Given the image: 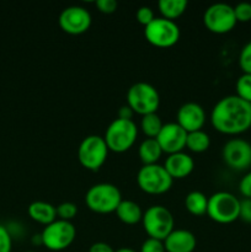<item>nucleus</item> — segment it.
Segmentation results:
<instances>
[{
    "label": "nucleus",
    "mask_w": 251,
    "mask_h": 252,
    "mask_svg": "<svg viewBox=\"0 0 251 252\" xmlns=\"http://www.w3.org/2000/svg\"><path fill=\"white\" fill-rule=\"evenodd\" d=\"M30 218L42 225H48L57 219V208L44 201H34L27 208Z\"/></svg>",
    "instance_id": "obj_18"
},
{
    "label": "nucleus",
    "mask_w": 251,
    "mask_h": 252,
    "mask_svg": "<svg viewBox=\"0 0 251 252\" xmlns=\"http://www.w3.org/2000/svg\"><path fill=\"white\" fill-rule=\"evenodd\" d=\"M127 105L133 112L140 116L157 113L160 106V95L152 84L138 81L128 89Z\"/></svg>",
    "instance_id": "obj_5"
},
{
    "label": "nucleus",
    "mask_w": 251,
    "mask_h": 252,
    "mask_svg": "<svg viewBox=\"0 0 251 252\" xmlns=\"http://www.w3.org/2000/svg\"><path fill=\"white\" fill-rule=\"evenodd\" d=\"M89 252H115V250H113L112 246L108 245L107 243L97 241V243H94L93 245L90 246Z\"/></svg>",
    "instance_id": "obj_35"
},
{
    "label": "nucleus",
    "mask_w": 251,
    "mask_h": 252,
    "mask_svg": "<svg viewBox=\"0 0 251 252\" xmlns=\"http://www.w3.org/2000/svg\"><path fill=\"white\" fill-rule=\"evenodd\" d=\"M57 208V219L71 221L78 214V207L73 202H63Z\"/></svg>",
    "instance_id": "obj_26"
},
{
    "label": "nucleus",
    "mask_w": 251,
    "mask_h": 252,
    "mask_svg": "<svg viewBox=\"0 0 251 252\" xmlns=\"http://www.w3.org/2000/svg\"><path fill=\"white\" fill-rule=\"evenodd\" d=\"M240 201L230 192H216L208 197L207 216L219 224L234 223L240 216Z\"/></svg>",
    "instance_id": "obj_4"
},
{
    "label": "nucleus",
    "mask_w": 251,
    "mask_h": 252,
    "mask_svg": "<svg viewBox=\"0 0 251 252\" xmlns=\"http://www.w3.org/2000/svg\"><path fill=\"white\" fill-rule=\"evenodd\" d=\"M216 130L226 135H239L251 128V103L236 95L221 97L211 112Z\"/></svg>",
    "instance_id": "obj_1"
},
{
    "label": "nucleus",
    "mask_w": 251,
    "mask_h": 252,
    "mask_svg": "<svg viewBox=\"0 0 251 252\" xmlns=\"http://www.w3.org/2000/svg\"><path fill=\"white\" fill-rule=\"evenodd\" d=\"M42 245L51 251H63L74 243L76 229L71 221L56 219L41 233Z\"/></svg>",
    "instance_id": "obj_9"
},
{
    "label": "nucleus",
    "mask_w": 251,
    "mask_h": 252,
    "mask_svg": "<svg viewBox=\"0 0 251 252\" xmlns=\"http://www.w3.org/2000/svg\"><path fill=\"white\" fill-rule=\"evenodd\" d=\"M93 22L90 11L80 5H71L62 10L58 24L69 34H81L88 31Z\"/></svg>",
    "instance_id": "obj_13"
},
{
    "label": "nucleus",
    "mask_w": 251,
    "mask_h": 252,
    "mask_svg": "<svg viewBox=\"0 0 251 252\" xmlns=\"http://www.w3.org/2000/svg\"><path fill=\"white\" fill-rule=\"evenodd\" d=\"M138 154L143 165H153L157 164L162 155V150L157 138H145L138 148Z\"/></svg>",
    "instance_id": "obj_20"
},
{
    "label": "nucleus",
    "mask_w": 251,
    "mask_h": 252,
    "mask_svg": "<svg viewBox=\"0 0 251 252\" xmlns=\"http://www.w3.org/2000/svg\"><path fill=\"white\" fill-rule=\"evenodd\" d=\"M122 201V193L116 185L101 182L91 186L85 193V203L89 209L98 214L116 212Z\"/></svg>",
    "instance_id": "obj_2"
},
{
    "label": "nucleus",
    "mask_w": 251,
    "mask_h": 252,
    "mask_svg": "<svg viewBox=\"0 0 251 252\" xmlns=\"http://www.w3.org/2000/svg\"><path fill=\"white\" fill-rule=\"evenodd\" d=\"M143 228L149 238L164 241L174 230L175 220L171 212L164 206L155 204L143 212Z\"/></svg>",
    "instance_id": "obj_6"
},
{
    "label": "nucleus",
    "mask_w": 251,
    "mask_h": 252,
    "mask_svg": "<svg viewBox=\"0 0 251 252\" xmlns=\"http://www.w3.org/2000/svg\"><path fill=\"white\" fill-rule=\"evenodd\" d=\"M234 14H235L238 22H250L251 21V2H239L234 6Z\"/></svg>",
    "instance_id": "obj_28"
},
{
    "label": "nucleus",
    "mask_w": 251,
    "mask_h": 252,
    "mask_svg": "<svg viewBox=\"0 0 251 252\" xmlns=\"http://www.w3.org/2000/svg\"><path fill=\"white\" fill-rule=\"evenodd\" d=\"M108 148L101 135L91 134L84 138L78 148V160L81 166L90 171H97L108 155Z\"/></svg>",
    "instance_id": "obj_8"
},
{
    "label": "nucleus",
    "mask_w": 251,
    "mask_h": 252,
    "mask_svg": "<svg viewBox=\"0 0 251 252\" xmlns=\"http://www.w3.org/2000/svg\"><path fill=\"white\" fill-rule=\"evenodd\" d=\"M203 24L213 33H228L238 24L234 14V6L226 2H214L209 5L204 10Z\"/></svg>",
    "instance_id": "obj_11"
},
{
    "label": "nucleus",
    "mask_w": 251,
    "mask_h": 252,
    "mask_svg": "<svg viewBox=\"0 0 251 252\" xmlns=\"http://www.w3.org/2000/svg\"><path fill=\"white\" fill-rule=\"evenodd\" d=\"M221 158L230 169L248 170L251 166V143L244 138H231L223 145Z\"/></svg>",
    "instance_id": "obj_12"
},
{
    "label": "nucleus",
    "mask_w": 251,
    "mask_h": 252,
    "mask_svg": "<svg viewBox=\"0 0 251 252\" xmlns=\"http://www.w3.org/2000/svg\"><path fill=\"white\" fill-rule=\"evenodd\" d=\"M12 236L6 226L0 224V252H11Z\"/></svg>",
    "instance_id": "obj_30"
},
{
    "label": "nucleus",
    "mask_w": 251,
    "mask_h": 252,
    "mask_svg": "<svg viewBox=\"0 0 251 252\" xmlns=\"http://www.w3.org/2000/svg\"><path fill=\"white\" fill-rule=\"evenodd\" d=\"M162 123L161 118L157 113H149V115L142 116L140 120V129L148 138H157L161 130Z\"/></svg>",
    "instance_id": "obj_24"
},
{
    "label": "nucleus",
    "mask_w": 251,
    "mask_h": 252,
    "mask_svg": "<svg viewBox=\"0 0 251 252\" xmlns=\"http://www.w3.org/2000/svg\"><path fill=\"white\" fill-rule=\"evenodd\" d=\"M95 4L98 11L102 12V14H112V12H115L117 10L118 6L116 0H97Z\"/></svg>",
    "instance_id": "obj_33"
},
{
    "label": "nucleus",
    "mask_w": 251,
    "mask_h": 252,
    "mask_svg": "<svg viewBox=\"0 0 251 252\" xmlns=\"http://www.w3.org/2000/svg\"><path fill=\"white\" fill-rule=\"evenodd\" d=\"M139 252H166V250H165L164 241L148 238L143 241Z\"/></svg>",
    "instance_id": "obj_29"
},
{
    "label": "nucleus",
    "mask_w": 251,
    "mask_h": 252,
    "mask_svg": "<svg viewBox=\"0 0 251 252\" xmlns=\"http://www.w3.org/2000/svg\"><path fill=\"white\" fill-rule=\"evenodd\" d=\"M206 111L197 102H185L180 106L177 111L176 122L186 130L187 133L199 130L206 123Z\"/></svg>",
    "instance_id": "obj_15"
},
{
    "label": "nucleus",
    "mask_w": 251,
    "mask_h": 252,
    "mask_svg": "<svg viewBox=\"0 0 251 252\" xmlns=\"http://www.w3.org/2000/svg\"><path fill=\"white\" fill-rule=\"evenodd\" d=\"M239 219L251 224V199L244 198L240 201V216Z\"/></svg>",
    "instance_id": "obj_34"
},
{
    "label": "nucleus",
    "mask_w": 251,
    "mask_h": 252,
    "mask_svg": "<svg viewBox=\"0 0 251 252\" xmlns=\"http://www.w3.org/2000/svg\"><path fill=\"white\" fill-rule=\"evenodd\" d=\"M115 252H137V251L133 250V249H129V248H121V249H118V250H116Z\"/></svg>",
    "instance_id": "obj_37"
},
{
    "label": "nucleus",
    "mask_w": 251,
    "mask_h": 252,
    "mask_svg": "<svg viewBox=\"0 0 251 252\" xmlns=\"http://www.w3.org/2000/svg\"><path fill=\"white\" fill-rule=\"evenodd\" d=\"M180 27L172 20L155 17L144 29V36L150 44L159 48H167L180 39Z\"/></svg>",
    "instance_id": "obj_10"
},
{
    "label": "nucleus",
    "mask_w": 251,
    "mask_h": 252,
    "mask_svg": "<svg viewBox=\"0 0 251 252\" xmlns=\"http://www.w3.org/2000/svg\"><path fill=\"white\" fill-rule=\"evenodd\" d=\"M164 167L172 179H185L194 169V161L191 155L185 152L167 155Z\"/></svg>",
    "instance_id": "obj_17"
},
{
    "label": "nucleus",
    "mask_w": 251,
    "mask_h": 252,
    "mask_svg": "<svg viewBox=\"0 0 251 252\" xmlns=\"http://www.w3.org/2000/svg\"><path fill=\"white\" fill-rule=\"evenodd\" d=\"M135 17H137L138 22L142 24L143 26L145 27L155 19V15L152 7L145 6L144 5V6H140L139 9L137 10V12H135Z\"/></svg>",
    "instance_id": "obj_31"
},
{
    "label": "nucleus",
    "mask_w": 251,
    "mask_h": 252,
    "mask_svg": "<svg viewBox=\"0 0 251 252\" xmlns=\"http://www.w3.org/2000/svg\"><path fill=\"white\" fill-rule=\"evenodd\" d=\"M196 245L194 234L186 229H174L164 240L166 252H193Z\"/></svg>",
    "instance_id": "obj_16"
},
{
    "label": "nucleus",
    "mask_w": 251,
    "mask_h": 252,
    "mask_svg": "<svg viewBox=\"0 0 251 252\" xmlns=\"http://www.w3.org/2000/svg\"><path fill=\"white\" fill-rule=\"evenodd\" d=\"M239 192L244 198L251 199V171L246 172L239 181Z\"/></svg>",
    "instance_id": "obj_32"
},
{
    "label": "nucleus",
    "mask_w": 251,
    "mask_h": 252,
    "mask_svg": "<svg viewBox=\"0 0 251 252\" xmlns=\"http://www.w3.org/2000/svg\"><path fill=\"white\" fill-rule=\"evenodd\" d=\"M133 115H134V112H133L132 108H130L128 105H125L122 106V107H120V110H118L117 118H122V120H132Z\"/></svg>",
    "instance_id": "obj_36"
},
{
    "label": "nucleus",
    "mask_w": 251,
    "mask_h": 252,
    "mask_svg": "<svg viewBox=\"0 0 251 252\" xmlns=\"http://www.w3.org/2000/svg\"><path fill=\"white\" fill-rule=\"evenodd\" d=\"M211 145V138L203 129L187 133L186 148L193 153H203Z\"/></svg>",
    "instance_id": "obj_23"
},
{
    "label": "nucleus",
    "mask_w": 251,
    "mask_h": 252,
    "mask_svg": "<svg viewBox=\"0 0 251 252\" xmlns=\"http://www.w3.org/2000/svg\"><path fill=\"white\" fill-rule=\"evenodd\" d=\"M239 66L244 74H251V41L244 44L239 53Z\"/></svg>",
    "instance_id": "obj_27"
},
{
    "label": "nucleus",
    "mask_w": 251,
    "mask_h": 252,
    "mask_svg": "<svg viewBox=\"0 0 251 252\" xmlns=\"http://www.w3.org/2000/svg\"><path fill=\"white\" fill-rule=\"evenodd\" d=\"M26 252H34V251H26Z\"/></svg>",
    "instance_id": "obj_38"
},
{
    "label": "nucleus",
    "mask_w": 251,
    "mask_h": 252,
    "mask_svg": "<svg viewBox=\"0 0 251 252\" xmlns=\"http://www.w3.org/2000/svg\"><path fill=\"white\" fill-rule=\"evenodd\" d=\"M174 179L169 175L164 165H143L137 174V184L148 194L166 193L172 186Z\"/></svg>",
    "instance_id": "obj_7"
},
{
    "label": "nucleus",
    "mask_w": 251,
    "mask_h": 252,
    "mask_svg": "<svg viewBox=\"0 0 251 252\" xmlns=\"http://www.w3.org/2000/svg\"><path fill=\"white\" fill-rule=\"evenodd\" d=\"M185 207L192 216H203V214H207L208 197L201 191H191L185 197Z\"/></svg>",
    "instance_id": "obj_21"
},
{
    "label": "nucleus",
    "mask_w": 251,
    "mask_h": 252,
    "mask_svg": "<svg viewBox=\"0 0 251 252\" xmlns=\"http://www.w3.org/2000/svg\"><path fill=\"white\" fill-rule=\"evenodd\" d=\"M115 213L122 223L128 225H134L142 221L143 218V211L140 206L130 199H122Z\"/></svg>",
    "instance_id": "obj_19"
},
{
    "label": "nucleus",
    "mask_w": 251,
    "mask_h": 252,
    "mask_svg": "<svg viewBox=\"0 0 251 252\" xmlns=\"http://www.w3.org/2000/svg\"><path fill=\"white\" fill-rule=\"evenodd\" d=\"M186 139L187 132L177 122L164 123L157 137L162 153H166L167 155L184 152L186 148Z\"/></svg>",
    "instance_id": "obj_14"
},
{
    "label": "nucleus",
    "mask_w": 251,
    "mask_h": 252,
    "mask_svg": "<svg viewBox=\"0 0 251 252\" xmlns=\"http://www.w3.org/2000/svg\"><path fill=\"white\" fill-rule=\"evenodd\" d=\"M187 5L188 2L186 0H160L157 2V7L162 17L172 21L186 11Z\"/></svg>",
    "instance_id": "obj_22"
},
{
    "label": "nucleus",
    "mask_w": 251,
    "mask_h": 252,
    "mask_svg": "<svg viewBox=\"0 0 251 252\" xmlns=\"http://www.w3.org/2000/svg\"><path fill=\"white\" fill-rule=\"evenodd\" d=\"M138 137V127L133 120L116 118L106 128L105 139L108 150L125 153L133 147Z\"/></svg>",
    "instance_id": "obj_3"
},
{
    "label": "nucleus",
    "mask_w": 251,
    "mask_h": 252,
    "mask_svg": "<svg viewBox=\"0 0 251 252\" xmlns=\"http://www.w3.org/2000/svg\"><path fill=\"white\" fill-rule=\"evenodd\" d=\"M236 96L251 103V74H241L235 84Z\"/></svg>",
    "instance_id": "obj_25"
}]
</instances>
